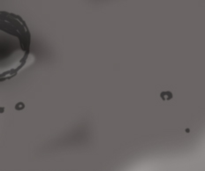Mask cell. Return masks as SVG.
Masks as SVG:
<instances>
[{"label": "cell", "mask_w": 205, "mask_h": 171, "mask_svg": "<svg viewBox=\"0 0 205 171\" xmlns=\"http://www.w3.org/2000/svg\"><path fill=\"white\" fill-rule=\"evenodd\" d=\"M31 33L18 14L0 11V82L12 79L30 53Z\"/></svg>", "instance_id": "6da1fadb"}, {"label": "cell", "mask_w": 205, "mask_h": 171, "mask_svg": "<svg viewBox=\"0 0 205 171\" xmlns=\"http://www.w3.org/2000/svg\"><path fill=\"white\" fill-rule=\"evenodd\" d=\"M160 97L163 101H170L172 99L173 95H172V93L171 92H169V91H165V92H162L160 94Z\"/></svg>", "instance_id": "7a4b0ae2"}]
</instances>
